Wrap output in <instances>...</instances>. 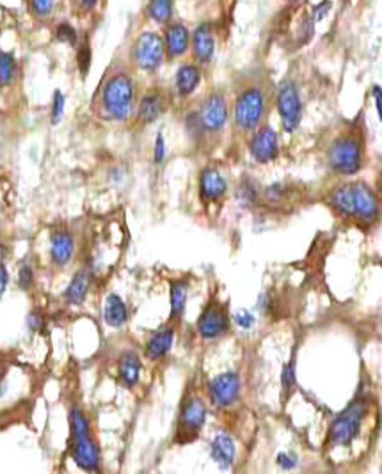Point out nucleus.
Returning <instances> with one entry per match:
<instances>
[{
  "mask_svg": "<svg viewBox=\"0 0 382 474\" xmlns=\"http://www.w3.org/2000/svg\"><path fill=\"white\" fill-rule=\"evenodd\" d=\"M327 162L338 174H356L363 167V141L359 135L345 134L336 137L327 150Z\"/></svg>",
  "mask_w": 382,
  "mask_h": 474,
  "instance_id": "obj_1",
  "label": "nucleus"
},
{
  "mask_svg": "<svg viewBox=\"0 0 382 474\" xmlns=\"http://www.w3.org/2000/svg\"><path fill=\"white\" fill-rule=\"evenodd\" d=\"M134 82L128 75H114L107 80L102 93L104 109L116 121H125L134 111Z\"/></svg>",
  "mask_w": 382,
  "mask_h": 474,
  "instance_id": "obj_2",
  "label": "nucleus"
},
{
  "mask_svg": "<svg viewBox=\"0 0 382 474\" xmlns=\"http://www.w3.org/2000/svg\"><path fill=\"white\" fill-rule=\"evenodd\" d=\"M365 416H367L365 400H354L345 411L340 412L329 428L331 446H349L359 435Z\"/></svg>",
  "mask_w": 382,
  "mask_h": 474,
  "instance_id": "obj_3",
  "label": "nucleus"
},
{
  "mask_svg": "<svg viewBox=\"0 0 382 474\" xmlns=\"http://www.w3.org/2000/svg\"><path fill=\"white\" fill-rule=\"evenodd\" d=\"M265 111V96L258 87H249L237 98L235 123L242 132H253L260 125Z\"/></svg>",
  "mask_w": 382,
  "mask_h": 474,
  "instance_id": "obj_4",
  "label": "nucleus"
},
{
  "mask_svg": "<svg viewBox=\"0 0 382 474\" xmlns=\"http://www.w3.org/2000/svg\"><path fill=\"white\" fill-rule=\"evenodd\" d=\"M381 199L370 185L363 182L352 183V221L372 226L381 217Z\"/></svg>",
  "mask_w": 382,
  "mask_h": 474,
  "instance_id": "obj_5",
  "label": "nucleus"
},
{
  "mask_svg": "<svg viewBox=\"0 0 382 474\" xmlns=\"http://www.w3.org/2000/svg\"><path fill=\"white\" fill-rule=\"evenodd\" d=\"M205 421H207V405L199 396H191L180 411L176 441L182 444L194 441L203 428Z\"/></svg>",
  "mask_w": 382,
  "mask_h": 474,
  "instance_id": "obj_6",
  "label": "nucleus"
},
{
  "mask_svg": "<svg viewBox=\"0 0 382 474\" xmlns=\"http://www.w3.org/2000/svg\"><path fill=\"white\" fill-rule=\"evenodd\" d=\"M166 45L157 32H143L134 45V61L144 72H155L164 63Z\"/></svg>",
  "mask_w": 382,
  "mask_h": 474,
  "instance_id": "obj_7",
  "label": "nucleus"
},
{
  "mask_svg": "<svg viewBox=\"0 0 382 474\" xmlns=\"http://www.w3.org/2000/svg\"><path fill=\"white\" fill-rule=\"evenodd\" d=\"M278 111L287 134H294L303 119V102L294 82L281 84L278 93Z\"/></svg>",
  "mask_w": 382,
  "mask_h": 474,
  "instance_id": "obj_8",
  "label": "nucleus"
},
{
  "mask_svg": "<svg viewBox=\"0 0 382 474\" xmlns=\"http://www.w3.org/2000/svg\"><path fill=\"white\" fill-rule=\"evenodd\" d=\"M196 123L203 132L223 130L228 123V105L224 96L219 93L207 96L198 116H196Z\"/></svg>",
  "mask_w": 382,
  "mask_h": 474,
  "instance_id": "obj_9",
  "label": "nucleus"
},
{
  "mask_svg": "<svg viewBox=\"0 0 382 474\" xmlns=\"http://www.w3.org/2000/svg\"><path fill=\"white\" fill-rule=\"evenodd\" d=\"M230 331V315L226 306L210 302L198 320V332L203 340H215Z\"/></svg>",
  "mask_w": 382,
  "mask_h": 474,
  "instance_id": "obj_10",
  "label": "nucleus"
},
{
  "mask_svg": "<svg viewBox=\"0 0 382 474\" xmlns=\"http://www.w3.org/2000/svg\"><path fill=\"white\" fill-rule=\"evenodd\" d=\"M240 377L235 372H226L212 379L208 384V396L214 407L226 409L239 400Z\"/></svg>",
  "mask_w": 382,
  "mask_h": 474,
  "instance_id": "obj_11",
  "label": "nucleus"
},
{
  "mask_svg": "<svg viewBox=\"0 0 382 474\" xmlns=\"http://www.w3.org/2000/svg\"><path fill=\"white\" fill-rule=\"evenodd\" d=\"M72 457L80 469L95 473L100 471V451L91 434L72 437Z\"/></svg>",
  "mask_w": 382,
  "mask_h": 474,
  "instance_id": "obj_12",
  "label": "nucleus"
},
{
  "mask_svg": "<svg viewBox=\"0 0 382 474\" xmlns=\"http://www.w3.org/2000/svg\"><path fill=\"white\" fill-rule=\"evenodd\" d=\"M251 155L256 162L269 164L278 157V134L271 127H262L251 141Z\"/></svg>",
  "mask_w": 382,
  "mask_h": 474,
  "instance_id": "obj_13",
  "label": "nucleus"
},
{
  "mask_svg": "<svg viewBox=\"0 0 382 474\" xmlns=\"http://www.w3.org/2000/svg\"><path fill=\"white\" fill-rule=\"evenodd\" d=\"M226 189H228L226 178L221 174L219 169L207 167V169L201 173V178H199V190H201V198H203V201L207 203L217 201V199H221L226 194Z\"/></svg>",
  "mask_w": 382,
  "mask_h": 474,
  "instance_id": "obj_14",
  "label": "nucleus"
},
{
  "mask_svg": "<svg viewBox=\"0 0 382 474\" xmlns=\"http://www.w3.org/2000/svg\"><path fill=\"white\" fill-rule=\"evenodd\" d=\"M210 455H212V459H214V462L217 464L221 469H228V467H231V464L235 462V455H237L233 439H231L228 434H224V432H219V434L215 435L214 441H212V444H210Z\"/></svg>",
  "mask_w": 382,
  "mask_h": 474,
  "instance_id": "obj_15",
  "label": "nucleus"
},
{
  "mask_svg": "<svg viewBox=\"0 0 382 474\" xmlns=\"http://www.w3.org/2000/svg\"><path fill=\"white\" fill-rule=\"evenodd\" d=\"M164 45H166V52H168V56L171 59L184 56L185 52H187L189 45H191V34H189L187 27L182 24L169 25L168 31H166Z\"/></svg>",
  "mask_w": 382,
  "mask_h": 474,
  "instance_id": "obj_16",
  "label": "nucleus"
},
{
  "mask_svg": "<svg viewBox=\"0 0 382 474\" xmlns=\"http://www.w3.org/2000/svg\"><path fill=\"white\" fill-rule=\"evenodd\" d=\"M192 48H194V56L199 63H212L215 54V40L208 25H199L196 29L194 36H192Z\"/></svg>",
  "mask_w": 382,
  "mask_h": 474,
  "instance_id": "obj_17",
  "label": "nucleus"
},
{
  "mask_svg": "<svg viewBox=\"0 0 382 474\" xmlns=\"http://www.w3.org/2000/svg\"><path fill=\"white\" fill-rule=\"evenodd\" d=\"M173 343H175V329L164 327L155 332L150 341L146 343V357L152 361H159L171 352Z\"/></svg>",
  "mask_w": 382,
  "mask_h": 474,
  "instance_id": "obj_18",
  "label": "nucleus"
},
{
  "mask_svg": "<svg viewBox=\"0 0 382 474\" xmlns=\"http://www.w3.org/2000/svg\"><path fill=\"white\" fill-rule=\"evenodd\" d=\"M73 253H75V242L73 237L64 231L54 233L50 238V256L56 265H66L72 260Z\"/></svg>",
  "mask_w": 382,
  "mask_h": 474,
  "instance_id": "obj_19",
  "label": "nucleus"
},
{
  "mask_svg": "<svg viewBox=\"0 0 382 474\" xmlns=\"http://www.w3.org/2000/svg\"><path fill=\"white\" fill-rule=\"evenodd\" d=\"M166 109V100L159 89H152L143 96L139 105V118L143 123H153Z\"/></svg>",
  "mask_w": 382,
  "mask_h": 474,
  "instance_id": "obj_20",
  "label": "nucleus"
},
{
  "mask_svg": "<svg viewBox=\"0 0 382 474\" xmlns=\"http://www.w3.org/2000/svg\"><path fill=\"white\" fill-rule=\"evenodd\" d=\"M118 373H120L121 382L127 388H134L141 379V359L136 352H125L120 357L118 364Z\"/></svg>",
  "mask_w": 382,
  "mask_h": 474,
  "instance_id": "obj_21",
  "label": "nucleus"
},
{
  "mask_svg": "<svg viewBox=\"0 0 382 474\" xmlns=\"http://www.w3.org/2000/svg\"><path fill=\"white\" fill-rule=\"evenodd\" d=\"M329 205L340 217L352 219V183H343L331 190Z\"/></svg>",
  "mask_w": 382,
  "mask_h": 474,
  "instance_id": "obj_22",
  "label": "nucleus"
},
{
  "mask_svg": "<svg viewBox=\"0 0 382 474\" xmlns=\"http://www.w3.org/2000/svg\"><path fill=\"white\" fill-rule=\"evenodd\" d=\"M201 82V72L194 64H184L176 72V89L182 96H189L198 89Z\"/></svg>",
  "mask_w": 382,
  "mask_h": 474,
  "instance_id": "obj_23",
  "label": "nucleus"
},
{
  "mask_svg": "<svg viewBox=\"0 0 382 474\" xmlns=\"http://www.w3.org/2000/svg\"><path fill=\"white\" fill-rule=\"evenodd\" d=\"M104 318L111 327H121V325L127 324L128 309L121 297L114 295V293L107 297L104 308Z\"/></svg>",
  "mask_w": 382,
  "mask_h": 474,
  "instance_id": "obj_24",
  "label": "nucleus"
},
{
  "mask_svg": "<svg viewBox=\"0 0 382 474\" xmlns=\"http://www.w3.org/2000/svg\"><path fill=\"white\" fill-rule=\"evenodd\" d=\"M89 286H91V274L89 270H80L75 274V277L72 279V283L68 285V290L64 293L66 301L70 304H80L84 301L86 295L89 292Z\"/></svg>",
  "mask_w": 382,
  "mask_h": 474,
  "instance_id": "obj_25",
  "label": "nucleus"
},
{
  "mask_svg": "<svg viewBox=\"0 0 382 474\" xmlns=\"http://www.w3.org/2000/svg\"><path fill=\"white\" fill-rule=\"evenodd\" d=\"M187 293H189V283L185 281H175L171 283V316L173 318H180L185 311V304H187Z\"/></svg>",
  "mask_w": 382,
  "mask_h": 474,
  "instance_id": "obj_26",
  "label": "nucleus"
},
{
  "mask_svg": "<svg viewBox=\"0 0 382 474\" xmlns=\"http://www.w3.org/2000/svg\"><path fill=\"white\" fill-rule=\"evenodd\" d=\"M148 15L157 24H168L173 16V0H150Z\"/></svg>",
  "mask_w": 382,
  "mask_h": 474,
  "instance_id": "obj_27",
  "label": "nucleus"
},
{
  "mask_svg": "<svg viewBox=\"0 0 382 474\" xmlns=\"http://www.w3.org/2000/svg\"><path fill=\"white\" fill-rule=\"evenodd\" d=\"M16 61L8 52H0V86H8L15 79Z\"/></svg>",
  "mask_w": 382,
  "mask_h": 474,
  "instance_id": "obj_28",
  "label": "nucleus"
},
{
  "mask_svg": "<svg viewBox=\"0 0 382 474\" xmlns=\"http://www.w3.org/2000/svg\"><path fill=\"white\" fill-rule=\"evenodd\" d=\"M237 196H239L240 205L255 206L256 201H258V189H256L255 182H253V180H244V182H240Z\"/></svg>",
  "mask_w": 382,
  "mask_h": 474,
  "instance_id": "obj_29",
  "label": "nucleus"
},
{
  "mask_svg": "<svg viewBox=\"0 0 382 474\" xmlns=\"http://www.w3.org/2000/svg\"><path fill=\"white\" fill-rule=\"evenodd\" d=\"M70 427H72V437L89 434V421L80 409H73L72 411V416H70Z\"/></svg>",
  "mask_w": 382,
  "mask_h": 474,
  "instance_id": "obj_30",
  "label": "nucleus"
},
{
  "mask_svg": "<svg viewBox=\"0 0 382 474\" xmlns=\"http://www.w3.org/2000/svg\"><path fill=\"white\" fill-rule=\"evenodd\" d=\"M31 4V11L34 13V16L38 18H47L50 13H52L54 6H56V0H29Z\"/></svg>",
  "mask_w": 382,
  "mask_h": 474,
  "instance_id": "obj_31",
  "label": "nucleus"
},
{
  "mask_svg": "<svg viewBox=\"0 0 382 474\" xmlns=\"http://www.w3.org/2000/svg\"><path fill=\"white\" fill-rule=\"evenodd\" d=\"M56 38H57V41H61V43L77 45V31L70 24L57 25Z\"/></svg>",
  "mask_w": 382,
  "mask_h": 474,
  "instance_id": "obj_32",
  "label": "nucleus"
},
{
  "mask_svg": "<svg viewBox=\"0 0 382 474\" xmlns=\"http://www.w3.org/2000/svg\"><path fill=\"white\" fill-rule=\"evenodd\" d=\"M77 63H79L80 72L82 75H88L89 66H91V48H89L88 41H84V45L79 48V54H77Z\"/></svg>",
  "mask_w": 382,
  "mask_h": 474,
  "instance_id": "obj_33",
  "label": "nucleus"
},
{
  "mask_svg": "<svg viewBox=\"0 0 382 474\" xmlns=\"http://www.w3.org/2000/svg\"><path fill=\"white\" fill-rule=\"evenodd\" d=\"M281 382H283V391L287 395H290L295 388V361L292 359V363H288L283 368V375H281Z\"/></svg>",
  "mask_w": 382,
  "mask_h": 474,
  "instance_id": "obj_34",
  "label": "nucleus"
},
{
  "mask_svg": "<svg viewBox=\"0 0 382 474\" xmlns=\"http://www.w3.org/2000/svg\"><path fill=\"white\" fill-rule=\"evenodd\" d=\"M64 116V96L61 91L54 93V102H52V123L57 125L61 123Z\"/></svg>",
  "mask_w": 382,
  "mask_h": 474,
  "instance_id": "obj_35",
  "label": "nucleus"
},
{
  "mask_svg": "<svg viewBox=\"0 0 382 474\" xmlns=\"http://www.w3.org/2000/svg\"><path fill=\"white\" fill-rule=\"evenodd\" d=\"M18 285H20L22 290H25V292L32 286V269L29 265H24L20 269V272H18Z\"/></svg>",
  "mask_w": 382,
  "mask_h": 474,
  "instance_id": "obj_36",
  "label": "nucleus"
},
{
  "mask_svg": "<svg viewBox=\"0 0 382 474\" xmlns=\"http://www.w3.org/2000/svg\"><path fill=\"white\" fill-rule=\"evenodd\" d=\"M235 322L240 325V327L247 331V329H251L253 325H255V315L249 311H240V313H237Z\"/></svg>",
  "mask_w": 382,
  "mask_h": 474,
  "instance_id": "obj_37",
  "label": "nucleus"
},
{
  "mask_svg": "<svg viewBox=\"0 0 382 474\" xmlns=\"http://www.w3.org/2000/svg\"><path fill=\"white\" fill-rule=\"evenodd\" d=\"M164 158H166V141H164V135H157L155 141V164H162Z\"/></svg>",
  "mask_w": 382,
  "mask_h": 474,
  "instance_id": "obj_38",
  "label": "nucleus"
},
{
  "mask_svg": "<svg viewBox=\"0 0 382 474\" xmlns=\"http://www.w3.org/2000/svg\"><path fill=\"white\" fill-rule=\"evenodd\" d=\"M329 9H331V2H329V0H324L322 4L317 6V9H315V13H313V20H315V22L324 20V18H326L327 13H329Z\"/></svg>",
  "mask_w": 382,
  "mask_h": 474,
  "instance_id": "obj_39",
  "label": "nucleus"
},
{
  "mask_svg": "<svg viewBox=\"0 0 382 474\" xmlns=\"http://www.w3.org/2000/svg\"><path fill=\"white\" fill-rule=\"evenodd\" d=\"M374 100H375V107H377L379 118L382 121V87L381 86H374Z\"/></svg>",
  "mask_w": 382,
  "mask_h": 474,
  "instance_id": "obj_40",
  "label": "nucleus"
},
{
  "mask_svg": "<svg viewBox=\"0 0 382 474\" xmlns=\"http://www.w3.org/2000/svg\"><path fill=\"white\" fill-rule=\"evenodd\" d=\"M8 283H9V274H8V270H6V267L0 263V297L4 295L6 288H8Z\"/></svg>",
  "mask_w": 382,
  "mask_h": 474,
  "instance_id": "obj_41",
  "label": "nucleus"
},
{
  "mask_svg": "<svg viewBox=\"0 0 382 474\" xmlns=\"http://www.w3.org/2000/svg\"><path fill=\"white\" fill-rule=\"evenodd\" d=\"M292 459V455H288V453H281L278 457V464L279 466H283L285 469H290V467H294L295 466V462L294 460H290Z\"/></svg>",
  "mask_w": 382,
  "mask_h": 474,
  "instance_id": "obj_42",
  "label": "nucleus"
},
{
  "mask_svg": "<svg viewBox=\"0 0 382 474\" xmlns=\"http://www.w3.org/2000/svg\"><path fill=\"white\" fill-rule=\"evenodd\" d=\"M96 2H98V0H82V4H84L86 8H93V6H96Z\"/></svg>",
  "mask_w": 382,
  "mask_h": 474,
  "instance_id": "obj_43",
  "label": "nucleus"
}]
</instances>
